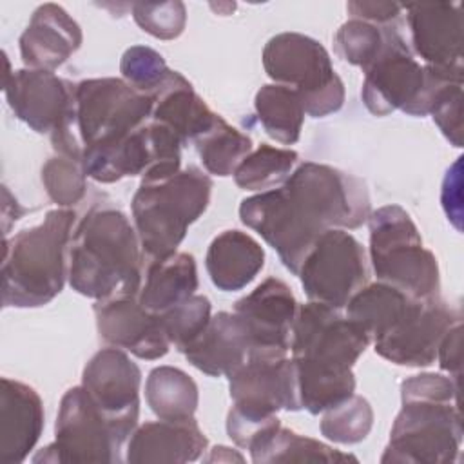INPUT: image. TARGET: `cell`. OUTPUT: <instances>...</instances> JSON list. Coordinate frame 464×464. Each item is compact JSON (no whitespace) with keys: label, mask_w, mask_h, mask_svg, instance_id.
Here are the masks:
<instances>
[{"label":"cell","mask_w":464,"mask_h":464,"mask_svg":"<svg viewBox=\"0 0 464 464\" xmlns=\"http://www.w3.org/2000/svg\"><path fill=\"white\" fill-rule=\"evenodd\" d=\"M297 301L290 286L277 277H266L250 294L237 299L234 312L243 319L252 350L290 352Z\"/></svg>","instance_id":"ffe728a7"},{"label":"cell","mask_w":464,"mask_h":464,"mask_svg":"<svg viewBox=\"0 0 464 464\" xmlns=\"http://www.w3.org/2000/svg\"><path fill=\"white\" fill-rule=\"evenodd\" d=\"M390 27L350 18L335 33V51L344 62L366 71L382 53Z\"/></svg>","instance_id":"e575fe53"},{"label":"cell","mask_w":464,"mask_h":464,"mask_svg":"<svg viewBox=\"0 0 464 464\" xmlns=\"http://www.w3.org/2000/svg\"><path fill=\"white\" fill-rule=\"evenodd\" d=\"M297 276L310 301L344 308L368 283V257L348 230L330 228L317 237Z\"/></svg>","instance_id":"4fadbf2b"},{"label":"cell","mask_w":464,"mask_h":464,"mask_svg":"<svg viewBox=\"0 0 464 464\" xmlns=\"http://www.w3.org/2000/svg\"><path fill=\"white\" fill-rule=\"evenodd\" d=\"M120 72L130 87L150 98H156L176 74L163 56L147 45L129 47L120 60Z\"/></svg>","instance_id":"d590c367"},{"label":"cell","mask_w":464,"mask_h":464,"mask_svg":"<svg viewBox=\"0 0 464 464\" xmlns=\"http://www.w3.org/2000/svg\"><path fill=\"white\" fill-rule=\"evenodd\" d=\"M154 98L123 78H91L76 85V130L83 149L109 145L150 120Z\"/></svg>","instance_id":"7c38bea8"},{"label":"cell","mask_w":464,"mask_h":464,"mask_svg":"<svg viewBox=\"0 0 464 464\" xmlns=\"http://www.w3.org/2000/svg\"><path fill=\"white\" fill-rule=\"evenodd\" d=\"M460 344H462V321H457L442 337L439 350H437V361L439 366L450 373L455 381L460 377Z\"/></svg>","instance_id":"b9f144b4"},{"label":"cell","mask_w":464,"mask_h":464,"mask_svg":"<svg viewBox=\"0 0 464 464\" xmlns=\"http://www.w3.org/2000/svg\"><path fill=\"white\" fill-rule=\"evenodd\" d=\"M181 140L172 129L149 120L125 138L83 149L87 178L98 183H114L129 176L161 179L181 170Z\"/></svg>","instance_id":"30bf717a"},{"label":"cell","mask_w":464,"mask_h":464,"mask_svg":"<svg viewBox=\"0 0 464 464\" xmlns=\"http://www.w3.org/2000/svg\"><path fill=\"white\" fill-rule=\"evenodd\" d=\"M281 194L295 234L308 246L330 228H359L370 216L364 181L324 163H301L281 185Z\"/></svg>","instance_id":"5b68a950"},{"label":"cell","mask_w":464,"mask_h":464,"mask_svg":"<svg viewBox=\"0 0 464 464\" xmlns=\"http://www.w3.org/2000/svg\"><path fill=\"white\" fill-rule=\"evenodd\" d=\"M82 29L58 4L47 2L34 9L20 36V54L29 69L54 71L82 45Z\"/></svg>","instance_id":"44dd1931"},{"label":"cell","mask_w":464,"mask_h":464,"mask_svg":"<svg viewBox=\"0 0 464 464\" xmlns=\"http://www.w3.org/2000/svg\"><path fill=\"white\" fill-rule=\"evenodd\" d=\"M323 413L321 433L337 444H357L368 437L373 426L370 402L355 393Z\"/></svg>","instance_id":"836d02e7"},{"label":"cell","mask_w":464,"mask_h":464,"mask_svg":"<svg viewBox=\"0 0 464 464\" xmlns=\"http://www.w3.org/2000/svg\"><path fill=\"white\" fill-rule=\"evenodd\" d=\"M460 315L440 297L411 299L402 314L373 339L375 353L399 366H430L444 334Z\"/></svg>","instance_id":"2e32d148"},{"label":"cell","mask_w":464,"mask_h":464,"mask_svg":"<svg viewBox=\"0 0 464 464\" xmlns=\"http://www.w3.org/2000/svg\"><path fill=\"white\" fill-rule=\"evenodd\" d=\"M138 364L116 346L98 350L83 368L82 386L127 440L140 415Z\"/></svg>","instance_id":"e0dca14e"},{"label":"cell","mask_w":464,"mask_h":464,"mask_svg":"<svg viewBox=\"0 0 464 464\" xmlns=\"http://www.w3.org/2000/svg\"><path fill=\"white\" fill-rule=\"evenodd\" d=\"M94 315L98 334L105 343L130 352L140 359H160L170 348L160 317L145 310L138 295L96 301Z\"/></svg>","instance_id":"d6986e66"},{"label":"cell","mask_w":464,"mask_h":464,"mask_svg":"<svg viewBox=\"0 0 464 464\" xmlns=\"http://www.w3.org/2000/svg\"><path fill=\"white\" fill-rule=\"evenodd\" d=\"M207 462H243V455H239L237 451H232V448H227V446H216L210 455L205 459Z\"/></svg>","instance_id":"ee69618b"},{"label":"cell","mask_w":464,"mask_h":464,"mask_svg":"<svg viewBox=\"0 0 464 464\" xmlns=\"http://www.w3.org/2000/svg\"><path fill=\"white\" fill-rule=\"evenodd\" d=\"M346 11L352 18L364 20L375 25H393L401 16L402 5L395 2H361L353 0L346 4Z\"/></svg>","instance_id":"60d3db41"},{"label":"cell","mask_w":464,"mask_h":464,"mask_svg":"<svg viewBox=\"0 0 464 464\" xmlns=\"http://www.w3.org/2000/svg\"><path fill=\"white\" fill-rule=\"evenodd\" d=\"M74 212L53 208L45 218L4 239L2 304L36 308L51 303L63 288Z\"/></svg>","instance_id":"277c9868"},{"label":"cell","mask_w":464,"mask_h":464,"mask_svg":"<svg viewBox=\"0 0 464 464\" xmlns=\"http://www.w3.org/2000/svg\"><path fill=\"white\" fill-rule=\"evenodd\" d=\"M430 114L453 147H462V83L444 85L433 98Z\"/></svg>","instance_id":"ab89813d"},{"label":"cell","mask_w":464,"mask_h":464,"mask_svg":"<svg viewBox=\"0 0 464 464\" xmlns=\"http://www.w3.org/2000/svg\"><path fill=\"white\" fill-rule=\"evenodd\" d=\"M265 72L297 92L304 114L324 118L344 103V83L321 42L301 33H279L263 49Z\"/></svg>","instance_id":"9c48e42d"},{"label":"cell","mask_w":464,"mask_h":464,"mask_svg":"<svg viewBox=\"0 0 464 464\" xmlns=\"http://www.w3.org/2000/svg\"><path fill=\"white\" fill-rule=\"evenodd\" d=\"M141 252L138 232L121 210L92 207L78 223L69 245V285L96 301L138 295Z\"/></svg>","instance_id":"7a4b0ae2"},{"label":"cell","mask_w":464,"mask_h":464,"mask_svg":"<svg viewBox=\"0 0 464 464\" xmlns=\"http://www.w3.org/2000/svg\"><path fill=\"white\" fill-rule=\"evenodd\" d=\"M250 352L252 339L243 319L236 312H219L181 353L199 372L210 377H228Z\"/></svg>","instance_id":"cb8c5ba5"},{"label":"cell","mask_w":464,"mask_h":464,"mask_svg":"<svg viewBox=\"0 0 464 464\" xmlns=\"http://www.w3.org/2000/svg\"><path fill=\"white\" fill-rule=\"evenodd\" d=\"M254 107L257 120L272 140L283 145H294L299 140L304 109L294 89L279 83L263 85L256 92Z\"/></svg>","instance_id":"4dcf8cb0"},{"label":"cell","mask_w":464,"mask_h":464,"mask_svg":"<svg viewBox=\"0 0 464 464\" xmlns=\"http://www.w3.org/2000/svg\"><path fill=\"white\" fill-rule=\"evenodd\" d=\"M230 411L248 419H268L279 410H301L295 366L288 352L252 350L228 375Z\"/></svg>","instance_id":"5bb4252c"},{"label":"cell","mask_w":464,"mask_h":464,"mask_svg":"<svg viewBox=\"0 0 464 464\" xmlns=\"http://www.w3.org/2000/svg\"><path fill=\"white\" fill-rule=\"evenodd\" d=\"M4 74V94L18 120L49 138L76 130V85L51 71L18 69ZM78 132V130H76Z\"/></svg>","instance_id":"9a60e30c"},{"label":"cell","mask_w":464,"mask_h":464,"mask_svg":"<svg viewBox=\"0 0 464 464\" xmlns=\"http://www.w3.org/2000/svg\"><path fill=\"white\" fill-rule=\"evenodd\" d=\"M132 18L141 27L160 40L178 38L187 24V9L183 2H136L132 4Z\"/></svg>","instance_id":"f35d334b"},{"label":"cell","mask_w":464,"mask_h":464,"mask_svg":"<svg viewBox=\"0 0 464 464\" xmlns=\"http://www.w3.org/2000/svg\"><path fill=\"white\" fill-rule=\"evenodd\" d=\"M205 266L216 288L236 292L252 283L261 272L265 250L250 234L236 228L225 230L210 241Z\"/></svg>","instance_id":"d4e9b609"},{"label":"cell","mask_w":464,"mask_h":464,"mask_svg":"<svg viewBox=\"0 0 464 464\" xmlns=\"http://www.w3.org/2000/svg\"><path fill=\"white\" fill-rule=\"evenodd\" d=\"M44 402L34 388L9 377L0 382V464L25 460L44 430Z\"/></svg>","instance_id":"7402d4cb"},{"label":"cell","mask_w":464,"mask_h":464,"mask_svg":"<svg viewBox=\"0 0 464 464\" xmlns=\"http://www.w3.org/2000/svg\"><path fill=\"white\" fill-rule=\"evenodd\" d=\"M464 74L420 65L408 42L390 27L382 53L364 71L361 98L375 116L402 111L410 116L430 114L435 94L448 83H462Z\"/></svg>","instance_id":"52a82bcc"},{"label":"cell","mask_w":464,"mask_h":464,"mask_svg":"<svg viewBox=\"0 0 464 464\" xmlns=\"http://www.w3.org/2000/svg\"><path fill=\"white\" fill-rule=\"evenodd\" d=\"M210 194L212 179L192 165L161 179H141L130 208L143 254L152 259L174 254L207 210Z\"/></svg>","instance_id":"8992f818"},{"label":"cell","mask_w":464,"mask_h":464,"mask_svg":"<svg viewBox=\"0 0 464 464\" xmlns=\"http://www.w3.org/2000/svg\"><path fill=\"white\" fill-rule=\"evenodd\" d=\"M370 263L377 281L388 283L415 299L440 297L437 257L422 245L420 232L399 205L370 212Z\"/></svg>","instance_id":"ba28073f"},{"label":"cell","mask_w":464,"mask_h":464,"mask_svg":"<svg viewBox=\"0 0 464 464\" xmlns=\"http://www.w3.org/2000/svg\"><path fill=\"white\" fill-rule=\"evenodd\" d=\"M457 392V381L440 373L404 379L401 384L402 408L393 420L381 462H455L462 444Z\"/></svg>","instance_id":"3957f363"},{"label":"cell","mask_w":464,"mask_h":464,"mask_svg":"<svg viewBox=\"0 0 464 464\" xmlns=\"http://www.w3.org/2000/svg\"><path fill=\"white\" fill-rule=\"evenodd\" d=\"M194 145L205 170L221 178L234 174L243 158L252 150V140L221 116L216 118L207 132L194 140Z\"/></svg>","instance_id":"d6a6232c"},{"label":"cell","mask_w":464,"mask_h":464,"mask_svg":"<svg viewBox=\"0 0 464 464\" xmlns=\"http://www.w3.org/2000/svg\"><path fill=\"white\" fill-rule=\"evenodd\" d=\"M297 152L292 149L261 143L252 149L234 172V181L243 190L266 192L281 187L294 172Z\"/></svg>","instance_id":"1f68e13d"},{"label":"cell","mask_w":464,"mask_h":464,"mask_svg":"<svg viewBox=\"0 0 464 464\" xmlns=\"http://www.w3.org/2000/svg\"><path fill=\"white\" fill-rule=\"evenodd\" d=\"M460 158L448 170L442 183V207L450 219H460Z\"/></svg>","instance_id":"7bdbcfd3"},{"label":"cell","mask_w":464,"mask_h":464,"mask_svg":"<svg viewBox=\"0 0 464 464\" xmlns=\"http://www.w3.org/2000/svg\"><path fill=\"white\" fill-rule=\"evenodd\" d=\"M413 297L406 292L377 281L364 285L346 303V315L355 321L373 341L381 335L408 306Z\"/></svg>","instance_id":"f546056e"},{"label":"cell","mask_w":464,"mask_h":464,"mask_svg":"<svg viewBox=\"0 0 464 464\" xmlns=\"http://www.w3.org/2000/svg\"><path fill=\"white\" fill-rule=\"evenodd\" d=\"M368 334L341 308L308 301L299 304L290 339L301 410L312 415L355 392L352 372L370 344Z\"/></svg>","instance_id":"6da1fadb"},{"label":"cell","mask_w":464,"mask_h":464,"mask_svg":"<svg viewBox=\"0 0 464 464\" xmlns=\"http://www.w3.org/2000/svg\"><path fill=\"white\" fill-rule=\"evenodd\" d=\"M198 283L194 256L174 252L163 259H152L138 299L145 310L158 315L194 295Z\"/></svg>","instance_id":"4316f807"},{"label":"cell","mask_w":464,"mask_h":464,"mask_svg":"<svg viewBox=\"0 0 464 464\" xmlns=\"http://www.w3.org/2000/svg\"><path fill=\"white\" fill-rule=\"evenodd\" d=\"M207 437L194 417L181 420L145 422L130 433L127 460L141 462H192L207 450Z\"/></svg>","instance_id":"603a6c76"},{"label":"cell","mask_w":464,"mask_h":464,"mask_svg":"<svg viewBox=\"0 0 464 464\" xmlns=\"http://www.w3.org/2000/svg\"><path fill=\"white\" fill-rule=\"evenodd\" d=\"M125 439L96 406L85 388H69L54 422V442L38 453L34 462H118Z\"/></svg>","instance_id":"8fae6325"},{"label":"cell","mask_w":464,"mask_h":464,"mask_svg":"<svg viewBox=\"0 0 464 464\" xmlns=\"http://www.w3.org/2000/svg\"><path fill=\"white\" fill-rule=\"evenodd\" d=\"M145 399L158 419L181 420L194 417L199 393L194 379L183 370L158 366L147 377Z\"/></svg>","instance_id":"f1b7e54d"},{"label":"cell","mask_w":464,"mask_h":464,"mask_svg":"<svg viewBox=\"0 0 464 464\" xmlns=\"http://www.w3.org/2000/svg\"><path fill=\"white\" fill-rule=\"evenodd\" d=\"M250 457L257 464L265 462H346L357 459L350 453L335 450L321 440L295 433L294 430L274 426L248 448Z\"/></svg>","instance_id":"83f0119b"},{"label":"cell","mask_w":464,"mask_h":464,"mask_svg":"<svg viewBox=\"0 0 464 464\" xmlns=\"http://www.w3.org/2000/svg\"><path fill=\"white\" fill-rule=\"evenodd\" d=\"M42 183L47 196L60 207L82 201L87 188V174L80 156L56 152L42 167Z\"/></svg>","instance_id":"8d00e7d4"},{"label":"cell","mask_w":464,"mask_h":464,"mask_svg":"<svg viewBox=\"0 0 464 464\" xmlns=\"http://www.w3.org/2000/svg\"><path fill=\"white\" fill-rule=\"evenodd\" d=\"M218 116L194 91L192 83L176 71L172 82L154 98L150 120L165 123L187 145L207 132Z\"/></svg>","instance_id":"484cf974"},{"label":"cell","mask_w":464,"mask_h":464,"mask_svg":"<svg viewBox=\"0 0 464 464\" xmlns=\"http://www.w3.org/2000/svg\"><path fill=\"white\" fill-rule=\"evenodd\" d=\"M210 312L212 304L208 297L194 294L167 312L158 314V317L169 343L174 344L176 350L183 352L207 328L212 317Z\"/></svg>","instance_id":"74e56055"},{"label":"cell","mask_w":464,"mask_h":464,"mask_svg":"<svg viewBox=\"0 0 464 464\" xmlns=\"http://www.w3.org/2000/svg\"><path fill=\"white\" fill-rule=\"evenodd\" d=\"M402 11L411 36L410 49L424 60V65L464 74L460 4H406Z\"/></svg>","instance_id":"ac0fdd59"}]
</instances>
